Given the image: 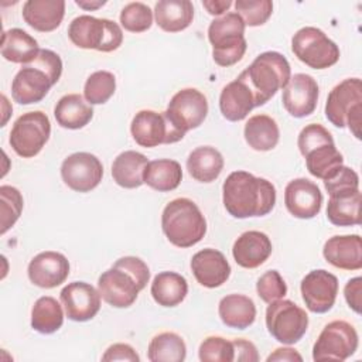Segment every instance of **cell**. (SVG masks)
I'll list each match as a JSON object with an SVG mask.
<instances>
[{"instance_id":"obj_51","label":"cell","mask_w":362,"mask_h":362,"mask_svg":"<svg viewBox=\"0 0 362 362\" xmlns=\"http://www.w3.org/2000/svg\"><path fill=\"white\" fill-rule=\"evenodd\" d=\"M267 362H273V361H287V362H294L303 361V356L293 348H277L273 354H270L266 359Z\"/></svg>"},{"instance_id":"obj_17","label":"cell","mask_w":362,"mask_h":362,"mask_svg":"<svg viewBox=\"0 0 362 362\" xmlns=\"http://www.w3.org/2000/svg\"><path fill=\"white\" fill-rule=\"evenodd\" d=\"M65 314L69 320L85 322L92 320L100 310V294L89 283L72 281L59 294Z\"/></svg>"},{"instance_id":"obj_52","label":"cell","mask_w":362,"mask_h":362,"mask_svg":"<svg viewBox=\"0 0 362 362\" xmlns=\"http://www.w3.org/2000/svg\"><path fill=\"white\" fill-rule=\"evenodd\" d=\"M202 6L211 16H223L226 10L232 6L230 0H204Z\"/></svg>"},{"instance_id":"obj_41","label":"cell","mask_w":362,"mask_h":362,"mask_svg":"<svg viewBox=\"0 0 362 362\" xmlns=\"http://www.w3.org/2000/svg\"><path fill=\"white\" fill-rule=\"evenodd\" d=\"M120 24L130 33H144L153 24L151 8L141 1H132L120 11Z\"/></svg>"},{"instance_id":"obj_48","label":"cell","mask_w":362,"mask_h":362,"mask_svg":"<svg viewBox=\"0 0 362 362\" xmlns=\"http://www.w3.org/2000/svg\"><path fill=\"white\" fill-rule=\"evenodd\" d=\"M103 362H112V361H129V362H139L140 356L134 351L133 346L129 344H113L110 345L105 354L102 355Z\"/></svg>"},{"instance_id":"obj_21","label":"cell","mask_w":362,"mask_h":362,"mask_svg":"<svg viewBox=\"0 0 362 362\" xmlns=\"http://www.w3.org/2000/svg\"><path fill=\"white\" fill-rule=\"evenodd\" d=\"M191 270L195 280L206 288L222 286L232 272L223 253L211 247L202 249L192 256Z\"/></svg>"},{"instance_id":"obj_32","label":"cell","mask_w":362,"mask_h":362,"mask_svg":"<svg viewBox=\"0 0 362 362\" xmlns=\"http://www.w3.org/2000/svg\"><path fill=\"white\" fill-rule=\"evenodd\" d=\"M225 161L222 154L211 146H201L192 150L187 158V170L189 175L199 182L215 181L222 170Z\"/></svg>"},{"instance_id":"obj_23","label":"cell","mask_w":362,"mask_h":362,"mask_svg":"<svg viewBox=\"0 0 362 362\" xmlns=\"http://www.w3.org/2000/svg\"><path fill=\"white\" fill-rule=\"evenodd\" d=\"M322 255L337 269L359 270L362 267V239L359 235H335L324 243Z\"/></svg>"},{"instance_id":"obj_38","label":"cell","mask_w":362,"mask_h":362,"mask_svg":"<svg viewBox=\"0 0 362 362\" xmlns=\"http://www.w3.org/2000/svg\"><path fill=\"white\" fill-rule=\"evenodd\" d=\"M187 356V345L175 332H161L148 344L147 358L151 362H182Z\"/></svg>"},{"instance_id":"obj_6","label":"cell","mask_w":362,"mask_h":362,"mask_svg":"<svg viewBox=\"0 0 362 362\" xmlns=\"http://www.w3.org/2000/svg\"><path fill=\"white\" fill-rule=\"evenodd\" d=\"M68 37L79 48L100 52H112L123 42V31L117 23L88 14L78 16L71 21Z\"/></svg>"},{"instance_id":"obj_11","label":"cell","mask_w":362,"mask_h":362,"mask_svg":"<svg viewBox=\"0 0 362 362\" xmlns=\"http://www.w3.org/2000/svg\"><path fill=\"white\" fill-rule=\"evenodd\" d=\"M130 133L133 140L141 147L177 143L185 136L170 123L164 112L151 109H143L134 115L130 123Z\"/></svg>"},{"instance_id":"obj_28","label":"cell","mask_w":362,"mask_h":362,"mask_svg":"<svg viewBox=\"0 0 362 362\" xmlns=\"http://www.w3.org/2000/svg\"><path fill=\"white\" fill-rule=\"evenodd\" d=\"M57 123L64 129L78 130L85 127L93 117V107L79 93L64 95L54 107Z\"/></svg>"},{"instance_id":"obj_37","label":"cell","mask_w":362,"mask_h":362,"mask_svg":"<svg viewBox=\"0 0 362 362\" xmlns=\"http://www.w3.org/2000/svg\"><path fill=\"white\" fill-rule=\"evenodd\" d=\"M64 324V311L57 298L40 297L31 308V327L40 334H52Z\"/></svg>"},{"instance_id":"obj_43","label":"cell","mask_w":362,"mask_h":362,"mask_svg":"<svg viewBox=\"0 0 362 362\" xmlns=\"http://www.w3.org/2000/svg\"><path fill=\"white\" fill-rule=\"evenodd\" d=\"M235 8L246 25L257 27L270 18L273 3L270 0H238Z\"/></svg>"},{"instance_id":"obj_18","label":"cell","mask_w":362,"mask_h":362,"mask_svg":"<svg viewBox=\"0 0 362 362\" xmlns=\"http://www.w3.org/2000/svg\"><path fill=\"white\" fill-rule=\"evenodd\" d=\"M320 88L308 74H296L283 89L281 102L284 109L297 119L311 115L318 102Z\"/></svg>"},{"instance_id":"obj_31","label":"cell","mask_w":362,"mask_h":362,"mask_svg":"<svg viewBox=\"0 0 362 362\" xmlns=\"http://www.w3.org/2000/svg\"><path fill=\"white\" fill-rule=\"evenodd\" d=\"M0 49L4 59L21 65L30 64L40 51L37 40L21 28L3 31Z\"/></svg>"},{"instance_id":"obj_12","label":"cell","mask_w":362,"mask_h":362,"mask_svg":"<svg viewBox=\"0 0 362 362\" xmlns=\"http://www.w3.org/2000/svg\"><path fill=\"white\" fill-rule=\"evenodd\" d=\"M164 115L177 130L185 134L199 127L206 119V96L195 88H184L171 98Z\"/></svg>"},{"instance_id":"obj_8","label":"cell","mask_w":362,"mask_h":362,"mask_svg":"<svg viewBox=\"0 0 362 362\" xmlns=\"http://www.w3.org/2000/svg\"><path fill=\"white\" fill-rule=\"evenodd\" d=\"M291 51L313 69H325L339 59L338 45L317 27H303L291 38Z\"/></svg>"},{"instance_id":"obj_5","label":"cell","mask_w":362,"mask_h":362,"mask_svg":"<svg viewBox=\"0 0 362 362\" xmlns=\"http://www.w3.org/2000/svg\"><path fill=\"white\" fill-rule=\"evenodd\" d=\"M325 117L335 127H349L361 139L362 123V82L359 78H346L335 85L325 102Z\"/></svg>"},{"instance_id":"obj_7","label":"cell","mask_w":362,"mask_h":362,"mask_svg":"<svg viewBox=\"0 0 362 362\" xmlns=\"http://www.w3.org/2000/svg\"><path fill=\"white\" fill-rule=\"evenodd\" d=\"M266 327L269 334L284 345L298 342L307 332L308 315L305 310L291 300H276L266 310Z\"/></svg>"},{"instance_id":"obj_13","label":"cell","mask_w":362,"mask_h":362,"mask_svg":"<svg viewBox=\"0 0 362 362\" xmlns=\"http://www.w3.org/2000/svg\"><path fill=\"white\" fill-rule=\"evenodd\" d=\"M61 177L65 185L75 192L95 189L103 177L100 160L90 153L78 151L68 156L61 164Z\"/></svg>"},{"instance_id":"obj_27","label":"cell","mask_w":362,"mask_h":362,"mask_svg":"<svg viewBox=\"0 0 362 362\" xmlns=\"http://www.w3.org/2000/svg\"><path fill=\"white\" fill-rule=\"evenodd\" d=\"M221 321L235 329H246L256 320V305L253 300L245 294H228L218 304Z\"/></svg>"},{"instance_id":"obj_34","label":"cell","mask_w":362,"mask_h":362,"mask_svg":"<svg viewBox=\"0 0 362 362\" xmlns=\"http://www.w3.org/2000/svg\"><path fill=\"white\" fill-rule=\"evenodd\" d=\"M303 157L308 173L322 181L331 178L344 165V157L335 143H324L307 150Z\"/></svg>"},{"instance_id":"obj_24","label":"cell","mask_w":362,"mask_h":362,"mask_svg":"<svg viewBox=\"0 0 362 362\" xmlns=\"http://www.w3.org/2000/svg\"><path fill=\"white\" fill-rule=\"evenodd\" d=\"M273 246L270 238L260 230H246L233 243L232 255L243 269H256L272 255Z\"/></svg>"},{"instance_id":"obj_4","label":"cell","mask_w":362,"mask_h":362,"mask_svg":"<svg viewBox=\"0 0 362 362\" xmlns=\"http://www.w3.org/2000/svg\"><path fill=\"white\" fill-rule=\"evenodd\" d=\"M245 27V21L236 11L225 13L211 21L208 40L212 45V58L219 66L235 65L243 58L247 48Z\"/></svg>"},{"instance_id":"obj_44","label":"cell","mask_w":362,"mask_h":362,"mask_svg":"<svg viewBox=\"0 0 362 362\" xmlns=\"http://www.w3.org/2000/svg\"><path fill=\"white\" fill-rule=\"evenodd\" d=\"M256 291L257 296L269 304L283 298L287 294V286L277 270H267L259 277L256 283Z\"/></svg>"},{"instance_id":"obj_15","label":"cell","mask_w":362,"mask_h":362,"mask_svg":"<svg viewBox=\"0 0 362 362\" xmlns=\"http://www.w3.org/2000/svg\"><path fill=\"white\" fill-rule=\"evenodd\" d=\"M98 291L109 305L127 308L137 300L141 288L127 270L112 266L99 276Z\"/></svg>"},{"instance_id":"obj_16","label":"cell","mask_w":362,"mask_h":362,"mask_svg":"<svg viewBox=\"0 0 362 362\" xmlns=\"http://www.w3.org/2000/svg\"><path fill=\"white\" fill-rule=\"evenodd\" d=\"M55 82L49 74L31 61L23 65L11 82V96L20 105L41 102Z\"/></svg>"},{"instance_id":"obj_47","label":"cell","mask_w":362,"mask_h":362,"mask_svg":"<svg viewBox=\"0 0 362 362\" xmlns=\"http://www.w3.org/2000/svg\"><path fill=\"white\" fill-rule=\"evenodd\" d=\"M113 266H117V267H122V269L127 270L136 279V281H137V284L140 286L141 290L147 286V283L150 280V269L140 257L124 256V257L117 259L113 263Z\"/></svg>"},{"instance_id":"obj_35","label":"cell","mask_w":362,"mask_h":362,"mask_svg":"<svg viewBox=\"0 0 362 362\" xmlns=\"http://www.w3.org/2000/svg\"><path fill=\"white\" fill-rule=\"evenodd\" d=\"M150 293L158 305L175 307L187 297L188 283L175 272H161L153 279Z\"/></svg>"},{"instance_id":"obj_33","label":"cell","mask_w":362,"mask_h":362,"mask_svg":"<svg viewBox=\"0 0 362 362\" xmlns=\"http://www.w3.org/2000/svg\"><path fill=\"white\" fill-rule=\"evenodd\" d=\"M243 136L249 147L256 151L273 150L280 139L277 122L269 115H255L245 124Z\"/></svg>"},{"instance_id":"obj_14","label":"cell","mask_w":362,"mask_h":362,"mask_svg":"<svg viewBox=\"0 0 362 362\" xmlns=\"http://www.w3.org/2000/svg\"><path fill=\"white\" fill-rule=\"evenodd\" d=\"M338 279L332 273L317 269L304 276L300 284L301 297L305 307L315 314L328 313L337 300Z\"/></svg>"},{"instance_id":"obj_29","label":"cell","mask_w":362,"mask_h":362,"mask_svg":"<svg viewBox=\"0 0 362 362\" xmlns=\"http://www.w3.org/2000/svg\"><path fill=\"white\" fill-rule=\"evenodd\" d=\"M147 164L148 160L144 154L134 150H126L120 153L112 164L113 181L122 188H139L144 184L143 175Z\"/></svg>"},{"instance_id":"obj_1","label":"cell","mask_w":362,"mask_h":362,"mask_svg":"<svg viewBox=\"0 0 362 362\" xmlns=\"http://www.w3.org/2000/svg\"><path fill=\"white\" fill-rule=\"evenodd\" d=\"M222 201L233 218L264 216L274 208L276 188L266 178L247 171H233L223 181Z\"/></svg>"},{"instance_id":"obj_2","label":"cell","mask_w":362,"mask_h":362,"mask_svg":"<svg viewBox=\"0 0 362 362\" xmlns=\"http://www.w3.org/2000/svg\"><path fill=\"white\" fill-rule=\"evenodd\" d=\"M161 228L170 243L177 247H191L205 236L206 221L192 199L175 198L163 209Z\"/></svg>"},{"instance_id":"obj_36","label":"cell","mask_w":362,"mask_h":362,"mask_svg":"<svg viewBox=\"0 0 362 362\" xmlns=\"http://www.w3.org/2000/svg\"><path fill=\"white\" fill-rule=\"evenodd\" d=\"M144 184L158 192H168L175 189L182 180V168L178 161L170 158H160L148 161L144 175Z\"/></svg>"},{"instance_id":"obj_30","label":"cell","mask_w":362,"mask_h":362,"mask_svg":"<svg viewBox=\"0 0 362 362\" xmlns=\"http://www.w3.org/2000/svg\"><path fill=\"white\" fill-rule=\"evenodd\" d=\"M154 17L163 31L180 33L192 23L194 6L189 0H160L156 3Z\"/></svg>"},{"instance_id":"obj_49","label":"cell","mask_w":362,"mask_h":362,"mask_svg":"<svg viewBox=\"0 0 362 362\" xmlns=\"http://www.w3.org/2000/svg\"><path fill=\"white\" fill-rule=\"evenodd\" d=\"M345 300L356 314H361V305H362V277H354L346 281L344 288Z\"/></svg>"},{"instance_id":"obj_42","label":"cell","mask_w":362,"mask_h":362,"mask_svg":"<svg viewBox=\"0 0 362 362\" xmlns=\"http://www.w3.org/2000/svg\"><path fill=\"white\" fill-rule=\"evenodd\" d=\"M199 361L202 362H233L235 345L233 339L229 341L222 337H206L198 349Z\"/></svg>"},{"instance_id":"obj_26","label":"cell","mask_w":362,"mask_h":362,"mask_svg":"<svg viewBox=\"0 0 362 362\" xmlns=\"http://www.w3.org/2000/svg\"><path fill=\"white\" fill-rule=\"evenodd\" d=\"M362 195L358 189H344L329 194L327 218L335 226H355L361 223Z\"/></svg>"},{"instance_id":"obj_20","label":"cell","mask_w":362,"mask_h":362,"mask_svg":"<svg viewBox=\"0 0 362 362\" xmlns=\"http://www.w3.org/2000/svg\"><path fill=\"white\" fill-rule=\"evenodd\" d=\"M27 273L33 284L41 288H54L68 279L69 262L59 252L45 250L30 260Z\"/></svg>"},{"instance_id":"obj_53","label":"cell","mask_w":362,"mask_h":362,"mask_svg":"<svg viewBox=\"0 0 362 362\" xmlns=\"http://www.w3.org/2000/svg\"><path fill=\"white\" fill-rule=\"evenodd\" d=\"M76 6L83 10H96L106 4V0H75Z\"/></svg>"},{"instance_id":"obj_19","label":"cell","mask_w":362,"mask_h":362,"mask_svg":"<svg viewBox=\"0 0 362 362\" xmlns=\"http://www.w3.org/2000/svg\"><path fill=\"white\" fill-rule=\"evenodd\" d=\"M284 204L294 218L311 219L321 211L322 192L315 182L307 178H294L286 185Z\"/></svg>"},{"instance_id":"obj_39","label":"cell","mask_w":362,"mask_h":362,"mask_svg":"<svg viewBox=\"0 0 362 362\" xmlns=\"http://www.w3.org/2000/svg\"><path fill=\"white\" fill-rule=\"evenodd\" d=\"M116 90V78L109 71L90 74L83 86V98L89 105L106 103Z\"/></svg>"},{"instance_id":"obj_9","label":"cell","mask_w":362,"mask_h":362,"mask_svg":"<svg viewBox=\"0 0 362 362\" xmlns=\"http://www.w3.org/2000/svg\"><path fill=\"white\" fill-rule=\"evenodd\" d=\"M51 136V122L41 110L23 113L13 123L10 132V146L23 158L37 156Z\"/></svg>"},{"instance_id":"obj_3","label":"cell","mask_w":362,"mask_h":362,"mask_svg":"<svg viewBox=\"0 0 362 362\" xmlns=\"http://www.w3.org/2000/svg\"><path fill=\"white\" fill-rule=\"evenodd\" d=\"M256 96L257 106L267 103L291 78V68L286 57L277 51H266L240 72Z\"/></svg>"},{"instance_id":"obj_40","label":"cell","mask_w":362,"mask_h":362,"mask_svg":"<svg viewBox=\"0 0 362 362\" xmlns=\"http://www.w3.org/2000/svg\"><path fill=\"white\" fill-rule=\"evenodd\" d=\"M24 206L21 192L11 185L0 187V233L4 235L20 218Z\"/></svg>"},{"instance_id":"obj_45","label":"cell","mask_w":362,"mask_h":362,"mask_svg":"<svg viewBox=\"0 0 362 362\" xmlns=\"http://www.w3.org/2000/svg\"><path fill=\"white\" fill-rule=\"evenodd\" d=\"M324 143H334L332 134L320 123H311L303 127V130L298 134L297 146L301 154H304L307 150L324 144Z\"/></svg>"},{"instance_id":"obj_22","label":"cell","mask_w":362,"mask_h":362,"mask_svg":"<svg viewBox=\"0 0 362 362\" xmlns=\"http://www.w3.org/2000/svg\"><path fill=\"white\" fill-rule=\"evenodd\" d=\"M256 106V96L240 75L221 90L219 109L222 116L229 122L243 120Z\"/></svg>"},{"instance_id":"obj_25","label":"cell","mask_w":362,"mask_h":362,"mask_svg":"<svg viewBox=\"0 0 362 362\" xmlns=\"http://www.w3.org/2000/svg\"><path fill=\"white\" fill-rule=\"evenodd\" d=\"M64 16V0H27L23 4L24 21L40 33L57 30L61 25Z\"/></svg>"},{"instance_id":"obj_50","label":"cell","mask_w":362,"mask_h":362,"mask_svg":"<svg viewBox=\"0 0 362 362\" xmlns=\"http://www.w3.org/2000/svg\"><path fill=\"white\" fill-rule=\"evenodd\" d=\"M235 345V361L238 362H257L259 355L257 349L253 342L243 339V338H236L233 339Z\"/></svg>"},{"instance_id":"obj_46","label":"cell","mask_w":362,"mask_h":362,"mask_svg":"<svg viewBox=\"0 0 362 362\" xmlns=\"http://www.w3.org/2000/svg\"><path fill=\"white\" fill-rule=\"evenodd\" d=\"M324 187L328 194H334L344 189H358L359 175L352 168L342 165L331 178L324 181Z\"/></svg>"},{"instance_id":"obj_10","label":"cell","mask_w":362,"mask_h":362,"mask_svg":"<svg viewBox=\"0 0 362 362\" xmlns=\"http://www.w3.org/2000/svg\"><path fill=\"white\" fill-rule=\"evenodd\" d=\"M358 332L349 322L335 320L328 322L320 332L314 346V361H345L358 349Z\"/></svg>"}]
</instances>
